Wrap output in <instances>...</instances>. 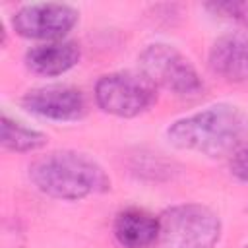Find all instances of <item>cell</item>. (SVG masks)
Here are the masks:
<instances>
[{
    "label": "cell",
    "instance_id": "cell-5",
    "mask_svg": "<svg viewBox=\"0 0 248 248\" xmlns=\"http://www.w3.org/2000/svg\"><path fill=\"white\" fill-rule=\"evenodd\" d=\"M95 101L112 116L134 118L157 101V87L143 74L112 72L97 79Z\"/></svg>",
    "mask_w": 248,
    "mask_h": 248
},
{
    "label": "cell",
    "instance_id": "cell-1",
    "mask_svg": "<svg viewBox=\"0 0 248 248\" xmlns=\"http://www.w3.org/2000/svg\"><path fill=\"white\" fill-rule=\"evenodd\" d=\"M248 132V116L234 105H211L178 118L167 128V140L176 149L219 157L234 151Z\"/></svg>",
    "mask_w": 248,
    "mask_h": 248
},
{
    "label": "cell",
    "instance_id": "cell-9",
    "mask_svg": "<svg viewBox=\"0 0 248 248\" xmlns=\"http://www.w3.org/2000/svg\"><path fill=\"white\" fill-rule=\"evenodd\" d=\"M112 234L122 248H151L159 238V217L141 207H126L116 213Z\"/></svg>",
    "mask_w": 248,
    "mask_h": 248
},
{
    "label": "cell",
    "instance_id": "cell-12",
    "mask_svg": "<svg viewBox=\"0 0 248 248\" xmlns=\"http://www.w3.org/2000/svg\"><path fill=\"white\" fill-rule=\"evenodd\" d=\"M229 167H231V174L236 180L248 184V141L246 143H240L232 151V157H231V165Z\"/></svg>",
    "mask_w": 248,
    "mask_h": 248
},
{
    "label": "cell",
    "instance_id": "cell-14",
    "mask_svg": "<svg viewBox=\"0 0 248 248\" xmlns=\"http://www.w3.org/2000/svg\"><path fill=\"white\" fill-rule=\"evenodd\" d=\"M242 248H248V244H246V246H242Z\"/></svg>",
    "mask_w": 248,
    "mask_h": 248
},
{
    "label": "cell",
    "instance_id": "cell-6",
    "mask_svg": "<svg viewBox=\"0 0 248 248\" xmlns=\"http://www.w3.org/2000/svg\"><path fill=\"white\" fill-rule=\"evenodd\" d=\"M78 23V10L68 4L41 2L19 8L14 14V31L25 39L62 41Z\"/></svg>",
    "mask_w": 248,
    "mask_h": 248
},
{
    "label": "cell",
    "instance_id": "cell-11",
    "mask_svg": "<svg viewBox=\"0 0 248 248\" xmlns=\"http://www.w3.org/2000/svg\"><path fill=\"white\" fill-rule=\"evenodd\" d=\"M2 147L8 151H16V153H29V151H37L41 147L46 145L48 138L33 128L23 126L17 120H12L8 114L2 116V136H0Z\"/></svg>",
    "mask_w": 248,
    "mask_h": 248
},
{
    "label": "cell",
    "instance_id": "cell-10",
    "mask_svg": "<svg viewBox=\"0 0 248 248\" xmlns=\"http://www.w3.org/2000/svg\"><path fill=\"white\" fill-rule=\"evenodd\" d=\"M79 45L74 41H50L31 46L25 52L27 68L37 76H60L72 70L79 60Z\"/></svg>",
    "mask_w": 248,
    "mask_h": 248
},
{
    "label": "cell",
    "instance_id": "cell-2",
    "mask_svg": "<svg viewBox=\"0 0 248 248\" xmlns=\"http://www.w3.org/2000/svg\"><path fill=\"white\" fill-rule=\"evenodd\" d=\"M29 178L35 188L58 200H83L110 190L105 169L78 151H52L33 161Z\"/></svg>",
    "mask_w": 248,
    "mask_h": 248
},
{
    "label": "cell",
    "instance_id": "cell-7",
    "mask_svg": "<svg viewBox=\"0 0 248 248\" xmlns=\"http://www.w3.org/2000/svg\"><path fill=\"white\" fill-rule=\"evenodd\" d=\"M21 105L33 114L58 122L79 120L87 108L83 93L70 85H45L31 89L23 95Z\"/></svg>",
    "mask_w": 248,
    "mask_h": 248
},
{
    "label": "cell",
    "instance_id": "cell-4",
    "mask_svg": "<svg viewBox=\"0 0 248 248\" xmlns=\"http://www.w3.org/2000/svg\"><path fill=\"white\" fill-rule=\"evenodd\" d=\"M140 70L155 85L178 97L192 99L202 95L203 81L194 64L174 46L165 43L147 45L140 52Z\"/></svg>",
    "mask_w": 248,
    "mask_h": 248
},
{
    "label": "cell",
    "instance_id": "cell-8",
    "mask_svg": "<svg viewBox=\"0 0 248 248\" xmlns=\"http://www.w3.org/2000/svg\"><path fill=\"white\" fill-rule=\"evenodd\" d=\"M209 68L227 81H248V33L219 37L209 48Z\"/></svg>",
    "mask_w": 248,
    "mask_h": 248
},
{
    "label": "cell",
    "instance_id": "cell-3",
    "mask_svg": "<svg viewBox=\"0 0 248 248\" xmlns=\"http://www.w3.org/2000/svg\"><path fill=\"white\" fill-rule=\"evenodd\" d=\"M221 238L217 213L200 203H180L159 215V248H215Z\"/></svg>",
    "mask_w": 248,
    "mask_h": 248
},
{
    "label": "cell",
    "instance_id": "cell-13",
    "mask_svg": "<svg viewBox=\"0 0 248 248\" xmlns=\"http://www.w3.org/2000/svg\"><path fill=\"white\" fill-rule=\"evenodd\" d=\"M209 8L248 27V2H221V4H209Z\"/></svg>",
    "mask_w": 248,
    "mask_h": 248
}]
</instances>
